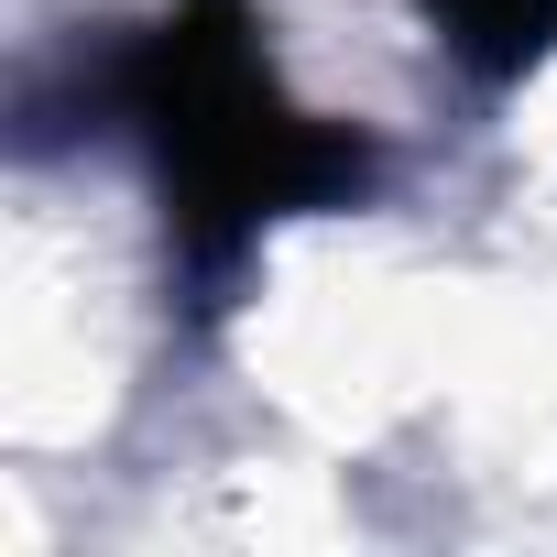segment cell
Segmentation results:
<instances>
[{"label": "cell", "mask_w": 557, "mask_h": 557, "mask_svg": "<svg viewBox=\"0 0 557 557\" xmlns=\"http://www.w3.org/2000/svg\"><path fill=\"white\" fill-rule=\"evenodd\" d=\"M416 23L470 88H524L557 55V0H416Z\"/></svg>", "instance_id": "2"}, {"label": "cell", "mask_w": 557, "mask_h": 557, "mask_svg": "<svg viewBox=\"0 0 557 557\" xmlns=\"http://www.w3.org/2000/svg\"><path fill=\"white\" fill-rule=\"evenodd\" d=\"M77 110L153 164L186 285H230L262 230L361 208L383 186V143L285 88L251 0H164V23L77 66Z\"/></svg>", "instance_id": "1"}]
</instances>
